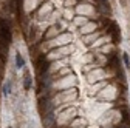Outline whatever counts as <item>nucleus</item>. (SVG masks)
I'll list each match as a JSON object with an SVG mask.
<instances>
[{
    "instance_id": "1",
    "label": "nucleus",
    "mask_w": 130,
    "mask_h": 128,
    "mask_svg": "<svg viewBox=\"0 0 130 128\" xmlns=\"http://www.w3.org/2000/svg\"><path fill=\"white\" fill-rule=\"evenodd\" d=\"M0 36H2L3 42H6V43L11 42V33H9V28L6 26L5 20H2V19H0Z\"/></svg>"
},
{
    "instance_id": "4",
    "label": "nucleus",
    "mask_w": 130,
    "mask_h": 128,
    "mask_svg": "<svg viewBox=\"0 0 130 128\" xmlns=\"http://www.w3.org/2000/svg\"><path fill=\"white\" fill-rule=\"evenodd\" d=\"M9 93H11V80L5 82V85H3V94H5V96H8Z\"/></svg>"
},
{
    "instance_id": "7",
    "label": "nucleus",
    "mask_w": 130,
    "mask_h": 128,
    "mask_svg": "<svg viewBox=\"0 0 130 128\" xmlns=\"http://www.w3.org/2000/svg\"><path fill=\"white\" fill-rule=\"evenodd\" d=\"M121 3H122V5H125V0H121Z\"/></svg>"
},
{
    "instance_id": "8",
    "label": "nucleus",
    "mask_w": 130,
    "mask_h": 128,
    "mask_svg": "<svg viewBox=\"0 0 130 128\" xmlns=\"http://www.w3.org/2000/svg\"><path fill=\"white\" fill-rule=\"evenodd\" d=\"M102 2H104V3H107V2H108V0H102Z\"/></svg>"
},
{
    "instance_id": "3",
    "label": "nucleus",
    "mask_w": 130,
    "mask_h": 128,
    "mask_svg": "<svg viewBox=\"0 0 130 128\" xmlns=\"http://www.w3.org/2000/svg\"><path fill=\"white\" fill-rule=\"evenodd\" d=\"M53 120H54V116H53V113H50V114H46V116H45L43 123H45L46 126H50V125L53 123Z\"/></svg>"
},
{
    "instance_id": "6",
    "label": "nucleus",
    "mask_w": 130,
    "mask_h": 128,
    "mask_svg": "<svg viewBox=\"0 0 130 128\" xmlns=\"http://www.w3.org/2000/svg\"><path fill=\"white\" fill-rule=\"evenodd\" d=\"M122 59H124V63H125V68H130V59H128V54L127 53L122 54Z\"/></svg>"
},
{
    "instance_id": "5",
    "label": "nucleus",
    "mask_w": 130,
    "mask_h": 128,
    "mask_svg": "<svg viewBox=\"0 0 130 128\" xmlns=\"http://www.w3.org/2000/svg\"><path fill=\"white\" fill-rule=\"evenodd\" d=\"M23 88H25V90H29V88H31V77H29V74H26V76H25V83H23Z\"/></svg>"
},
{
    "instance_id": "2",
    "label": "nucleus",
    "mask_w": 130,
    "mask_h": 128,
    "mask_svg": "<svg viewBox=\"0 0 130 128\" xmlns=\"http://www.w3.org/2000/svg\"><path fill=\"white\" fill-rule=\"evenodd\" d=\"M15 67L17 68H23L25 67V60L20 54H15Z\"/></svg>"
}]
</instances>
